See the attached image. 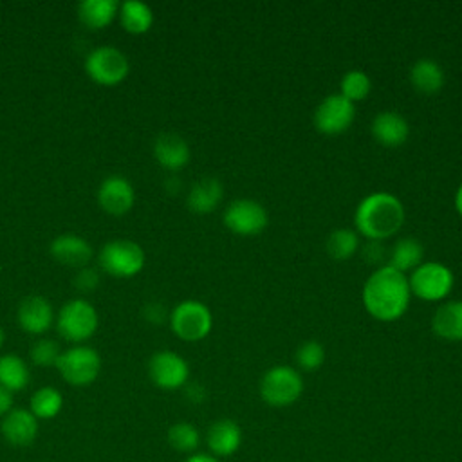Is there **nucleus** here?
<instances>
[{"label":"nucleus","mask_w":462,"mask_h":462,"mask_svg":"<svg viewBox=\"0 0 462 462\" xmlns=\"http://www.w3.org/2000/svg\"><path fill=\"white\" fill-rule=\"evenodd\" d=\"M422 258H424V247L422 244L417 240V238H411V236H404V238H399L392 251H390V267L401 271V273H406V271H411L415 267H419L422 263Z\"/></svg>","instance_id":"nucleus-26"},{"label":"nucleus","mask_w":462,"mask_h":462,"mask_svg":"<svg viewBox=\"0 0 462 462\" xmlns=\"http://www.w3.org/2000/svg\"><path fill=\"white\" fill-rule=\"evenodd\" d=\"M170 327L177 337L184 341H199L211 332L213 316L202 301L184 300L173 307Z\"/></svg>","instance_id":"nucleus-8"},{"label":"nucleus","mask_w":462,"mask_h":462,"mask_svg":"<svg viewBox=\"0 0 462 462\" xmlns=\"http://www.w3.org/2000/svg\"><path fill=\"white\" fill-rule=\"evenodd\" d=\"M153 157L164 170L177 171L189 162V146L180 135L164 132L153 141Z\"/></svg>","instance_id":"nucleus-18"},{"label":"nucleus","mask_w":462,"mask_h":462,"mask_svg":"<svg viewBox=\"0 0 462 462\" xmlns=\"http://www.w3.org/2000/svg\"><path fill=\"white\" fill-rule=\"evenodd\" d=\"M431 328L444 339L462 341V300L440 305L431 318Z\"/></svg>","instance_id":"nucleus-22"},{"label":"nucleus","mask_w":462,"mask_h":462,"mask_svg":"<svg viewBox=\"0 0 462 462\" xmlns=\"http://www.w3.org/2000/svg\"><path fill=\"white\" fill-rule=\"evenodd\" d=\"M359 245V238H357V233L354 229H348V227H339V229H334L327 242H325V247H327V253L334 258V260H346L350 258L356 249Z\"/></svg>","instance_id":"nucleus-28"},{"label":"nucleus","mask_w":462,"mask_h":462,"mask_svg":"<svg viewBox=\"0 0 462 462\" xmlns=\"http://www.w3.org/2000/svg\"><path fill=\"white\" fill-rule=\"evenodd\" d=\"M121 27L130 34H144L153 23V11L148 4L139 0H125L117 11Z\"/></svg>","instance_id":"nucleus-23"},{"label":"nucleus","mask_w":462,"mask_h":462,"mask_svg":"<svg viewBox=\"0 0 462 462\" xmlns=\"http://www.w3.org/2000/svg\"><path fill=\"white\" fill-rule=\"evenodd\" d=\"M4 339H5V334H4V328L0 327V346L4 345Z\"/></svg>","instance_id":"nucleus-40"},{"label":"nucleus","mask_w":462,"mask_h":462,"mask_svg":"<svg viewBox=\"0 0 462 462\" xmlns=\"http://www.w3.org/2000/svg\"><path fill=\"white\" fill-rule=\"evenodd\" d=\"M117 11V0H81L78 5V18L87 29L99 31L114 22Z\"/></svg>","instance_id":"nucleus-20"},{"label":"nucleus","mask_w":462,"mask_h":462,"mask_svg":"<svg viewBox=\"0 0 462 462\" xmlns=\"http://www.w3.org/2000/svg\"><path fill=\"white\" fill-rule=\"evenodd\" d=\"M453 273L439 262H422L408 276L410 292L426 301H439L453 289Z\"/></svg>","instance_id":"nucleus-9"},{"label":"nucleus","mask_w":462,"mask_h":462,"mask_svg":"<svg viewBox=\"0 0 462 462\" xmlns=\"http://www.w3.org/2000/svg\"><path fill=\"white\" fill-rule=\"evenodd\" d=\"M372 135L383 146L395 148V146H401L408 139L410 126H408V121L401 114H397L393 110H384L374 117Z\"/></svg>","instance_id":"nucleus-19"},{"label":"nucleus","mask_w":462,"mask_h":462,"mask_svg":"<svg viewBox=\"0 0 462 462\" xmlns=\"http://www.w3.org/2000/svg\"><path fill=\"white\" fill-rule=\"evenodd\" d=\"M354 222L361 235L379 242L401 229L404 222V208L395 195L375 191L357 204Z\"/></svg>","instance_id":"nucleus-2"},{"label":"nucleus","mask_w":462,"mask_h":462,"mask_svg":"<svg viewBox=\"0 0 462 462\" xmlns=\"http://www.w3.org/2000/svg\"><path fill=\"white\" fill-rule=\"evenodd\" d=\"M356 116L354 103L341 94L327 96L314 110V126L327 135L345 132Z\"/></svg>","instance_id":"nucleus-12"},{"label":"nucleus","mask_w":462,"mask_h":462,"mask_svg":"<svg viewBox=\"0 0 462 462\" xmlns=\"http://www.w3.org/2000/svg\"><path fill=\"white\" fill-rule=\"evenodd\" d=\"M0 433L11 446L25 448L38 435V419L27 408H13L2 417Z\"/></svg>","instance_id":"nucleus-14"},{"label":"nucleus","mask_w":462,"mask_h":462,"mask_svg":"<svg viewBox=\"0 0 462 462\" xmlns=\"http://www.w3.org/2000/svg\"><path fill=\"white\" fill-rule=\"evenodd\" d=\"M222 195H224V188L220 180L213 177H204L189 188L186 202L193 213L204 215L213 211L218 206V202L222 200Z\"/></svg>","instance_id":"nucleus-21"},{"label":"nucleus","mask_w":462,"mask_h":462,"mask_svg":"<svg viewBox=\"0 0 462 462\" xmlns=\"http://www.w3.org/2000/svg\"><path fill=\"white\" fill-rule=\"evenodd\" d=\"M96 197L99 208L112 217H121L128 213L135 200L134 186L123 175H108L99 184Z\"/></svg>","instance_id":"nucleus-13"},{"label":"nucleus","mask_w":462,"mask_h":462,"mask_svg":"<svg viewBox=\"0 0 462 462\" xmlns=\"http://www.w3.org/2000/svg\"><path fill=\"white\" fill-rule=\"evenodd\" d=\"M51 256L67 267H87L90 258H92V245L72 233H63L60 236H56L51 245H49Z\"/></svg>","instance_id":"nucleus-16"},{"label":"nucleus","mask_w":462,"mask_h":462,"mask_svg":"<svg viewBox=\"0 0 462 462\" xmlns=\"http://www.w3.org/2000/svg\"><path fill=\"white\" fill-rule=\"evenodd\" d=\"M56 368L65 383L72 386H88L101 372V356L92 346L74 345L61 350Z\"/></svg>","instance_id":"nucleus-7"},{"label":"nucleus","mask_w":462,"mask_h":462,"mask_svg":"<svg viewBox=\"0 0 462 462\" xmlns=\"http://www.w3.org/2000/svg\"><path fill=\"white\" fill-rule=\"evenodd\" d=\"M99 267L116 278H132L144 267L146 256L143 247L128 238H116L106 242L97 254Z\"/></svg>","instance_id":"nucleus-3"},{"label":"nucleus","mask_w":462,"mask_h":462,"mask_svg":"<svg viewBox=\"0 0 462 462\" xmlns=\"http://www.w3.org/2000/svg\"><path fill=\"white\" fill-rule=\"evenodd\" d=\"M60 356H61V348H60L58 341L49 339V337L38 339L31 346V352H29V357H31L32 365H36V366H56Z\"/></svg>","instance_id":"nucleus-32"},{"label":"nucleus","mask_w":462,"mask_h":462,"mask_svg":"<svg viewBox=\"0 0 462 462\" xmlns=\"http://www.w3.org/2000/svg\"><path fill=\"white\" fill-rule=\"evenodd\" d=\"M87 76L101 87H116L126 79L130 72V61L123 51L112 45H101L92 49L85 58Z\"/></svg>","instance_id":"nucleus-6"},{"label":"nucleus","mask_w":462,"mask_h":462,"mask_svg":"<svg viewBox=\"0 0 462 462\" xmlns=\"http://www.w3.org/2000/svg\"><path fill=\"white\" fill-rule=\"evenodd\" d=\"M372 81L363 70H348L341 79V96L348 101H361L370 94Z\"/></svg>","instance_id":"nucleus-30"},{"label":"nucleus","mask_w":462,"mask_h":462,"mask_svg":"<svg viewBox=\"0 0 462 462\" xmlns=\"http://www.w3.org/2000/svg\"><path fill=\"white\" fill-rule=\"evenodd\" d=\"M269 217L265 208L253 199L233 200L224 211V224L229 231L244 236L258 235L267 226Z\"/></svg>","instance_id":"nucleus-11"},{"label":"nucleus","mask_w":462,"mask_h":462,"mask_svg":"<svg viewBox=\"0 0 462 462\" xmlns=\"http://www.w3.org/2000/svg\"><path fill=\"white\" fill-rule=\"evenodd\" d=\"M18 323L22 330L32 336L45 334L52 321H54V310L47 298L43 296H27L18 305Z\"/></svg>","instance_id":"nucleus-15"},{"label":"nucleus","mask_w":462,"mask_h":462,"mask_svg":"<svg viewBox=\"0 0 462 462\" xmlns=\"http://www.w3.org/2000/svg\"><path fill=\"white\" fill-rule=\"evenodd\" d=\"M186 397L191 401V402H202L204 397H206V390L197 384V383H191L186 386Z\"/></svg>","instance_id":"nucleus-37"},{"label":"nucleus","mask_w":462,"mask_h":462,"mask_svg":"<svg viewBox=\"0 0 462 462\" xmlns=\"http://www.w3.org/2000/svg\"><path fill=\"white\" fill-rule=\"evenodd\" d=\"M61 406H63V397H61L60 390L54 386H42L31 395L29 411L36 419L49 420V419H54L61 411Z\"/></svg>","instance_id":"nucleus-27"},{"label":"nucleus","mask_w":462,"mask_h":462,"mask_svg":"<svg viewBox=\"0 0 462 462\" xmlns=\"http://www.w3.org/2000/svg\"><path fill=\"white\" fill-rule=\"evenodd\" d=\"M363 254H365L366 262H368V260H370V262H379V260L383 258V254H384V249L381 247V244H379L377 240H372L370 244L365 245Z\"/></svg>","instance_id":"nucleus-35"},{"label":"nucleus","mask_w":462,"mask_h":462,"mask_svg":"<svg viewBox=\"0 0 462 462\" xmlns=\"http://www.w3.org/2000/svg\"><path fill=\"white\" fill-rule=\"evenodd\" d=\"M166 439H168V444L180 453H191L200 444L199 430L191 422H184V420L171 424L168 428Z\"/></svg>","instance_id":"nucleus-29"},{"label":"nucleus","mask_w":462,"mask_h":462,"mask_svg":"<svg viewBox=\"0 0 462 462\" xmlns=\"http://www.w3.org/2000/svg\"><path fill=\"white\" fill-rule=\"evenodd\" d=\"M455 208H457L458 215L462 217V184L458 186V189H457V193H455Z\"/></svg>","instance_id":"nucleus-39"},{"label":"nucleus","mask_w":462,"mask_h":462,"mask_svg":"<svg viewBox=\"0 0 462 462\" xmlns=\"http://www.w3.org/2000/svg\"><path fill=\"white\" fill-rule=\"evenodd\" d=\"M184 462H220V460L209 453H193Z\"/></svg>","instance_id":"nucleus-38"},{"label":"nucleus","mask_w":462,"mask_h":462,"mask_svg":"<svg viewBox=\"0 0 462 462\" xmlns=\"http://www.w3.org/2000/svg\"><path fill=\"white\" fill-rule=\"evenodd\" d=\"M144 318H146L148 321L161 323V321H164V318H166V310H164V307L159 305V303H148V305L144 307Z\"/></svg>","instance_id":"nucleus-34"},{"label":"nucleus","mask_w":462,"mask_h":462,"mask_svg":"<svg viewBox=\"0 0 462 462\" xmlns=\"http://www.w3.org/2000/svg\"><path fill=\"white\" fill-rule=\"evenodd\" d=\"M303 392V379L296 368L276 365L269 368L260 381V397L274 408L291 406Z\"/></svg>","instance_id":"nucleus-5"},{"label":"nucleus","mask_w":462,"mask_h":462,"mask_svg":"<svg viewBox=\"0 0 462 462\" xmlns=\"http://www.w3.org/2000/svg\"><path fill=\"white\" fill-rule=\"evenodd\" d=\"M99 325L97 310L92 303H88L83 298L69 300L61 305L58 318H56V328L60 336L70 343H83L88 337L94 336Z\"/></svg>","instance_id":"nucleus-4"},{"label":"nucleus","mask_w":462,"mask_h":462,"mask_svg":"<svg viewBox=\"0 0 462 462\" xmlns=\"http://www.w3.org/2000/svg\"><path fill=\"white\" fill-rule=\"evenodd\" d=\"M410 81L415 90L422 94H435L444 87V70L437 61L420 58L410 67Z\"/></svg>","instance_id":"nucleus-24"},{"label":"nucleus","mask_w":462,"mask_h":462,"mask_svg":"<svg viewBox=\"0 0 462 462\" xmlns=\"http://www.w3.org/2000/svg\"><path fill=\"white\" fill-rule=\"evenodd\" d=\"M294 359H296L298 366L307 370V372L318 370L325 361V348L319 341H314V339L303 341L298 346V350L294 354Z\"/></svg>","instance_id":"nucleus-31"},{"label":"nucleus","mask_w":462,"mask_h":462,"mask_svg":"<svg viewBox=\"0 0 462 462\" xmlns=\"http://www.w3.org/2000/svg\"><path fill=\"white\" fill-rule=\"evenodd\" d=\"M148 375L157 388L177 390L186 386L189 366L182 356L171 350H159L148 359Z\"/></svg>","instance_id":"nucleus-10"},{"label":"nucleus","mask_w":462,"mask_h":462,"mask_svg":"<svg viewBox=\"0 0 462 462\" xmlns=\"http://www.w3.org/2000/svg\"><path fill=\"white\" fill-rule=\"evenodd\" d=\"M31 381L27 363L16 354L0 356V384L11 393L22 392Z\"/></svg>","instance_id":"nucleus-25"},{"label":"nucleus","mask_w":462,"mask_h":462,"mask_svg":"<svg viewBox=\"0 0 462 462\" xmlns=\"http://www.w3.org/2000/svg\"><path fill=\"white\" fill-rule=\"evenodd\" d=\"M206 444L213 457H231L242 444V430L231 419H218L209 426L206 433Z\"/></svg>","instance_id":"nucleus-17"},{"label":"nucleus","mask_w":462,"mask_h":462,"mask_svg":"<svg viewBox=\"0 0 462 462\" xmlns=\"http://www.w3.org/2000/svg\"><path fill=\"white\" fill-rule=\"evenodd\" d=\"M408 276L388 263L374 271L363 285V305L379 321L399 319L410 303Z\"/></svg>","instance_id":"nucleus-1"},{"label":"nucleus","mask_w":462,"mask_h":462,"mask_svg":"<svg viewBox=\"0 0 462 462\" xmlns=\"http://www.w3.org/2000/svg\"><path fill=\"white\" fill-rule=\"evenodd\" d=\"M74 285L81 292H90L99 285V273L94 267H81L74 278Z\"/></svg>","instance_id":"nucleus-33"},{"label":"nucleus","mask_w":462,"mask_h":462,"mask_svg":"<svg viewBox=\"0 0 462 462\" xmlns=\"http://www.w3.org/2000/svg\"><path fill=\"white\" fill-rule=\"evenodd\" d=\"M13 410V393L0 384V419Z\"/></svg>","instance_id":"nucleus-36"}]
</instances>
